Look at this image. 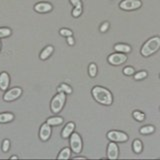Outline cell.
Wrapping results in <instances>:
<instances>
[{"mask_svg":"<svg viewBox=\"0 0 160 160\" xmlns=\"http://www.w3.org/2000/svg\"><path fill=\"white\" fill-rule=\"evenodd\" d=\"M70 2L72 3L74 6V9L72 11L73 17H79L80 14L82 13V3L81 0H70Z\"/></svg>","mask_w":160,"mask_h":160,"instance_id":"12","label":"cell"},{"mask_svg":"<svg viewBox=\"0 0 160 160\" xmlns=\"http://www.w3.org/2000/svg\"><path fill=\"white\" fill-rule=\"evenodd\" d=\"M34 10L39 13H47L52 10V5L47 2H39L34 6Z\"/></svg>","mask_w":160,"mask_h":160,"instance_id":"11","label":"cell"},{"mask_svg":"<svg viewBox=\"0 0 160 160\" xmlns=\"http://www.w3.org/2000/svg\"><path fill=\"white\" fill-rule=\"evenodd\" d=\"M59 92H64V93H66V94H70V93H72V88L69 86V85L67 84H61L60 85V87L57 89Z\"/></svg>","mask_w":160,"mask_h":160,"instance_id":"22","label":"cell"},{"mask_svg":"<svg viewBox=\"0 0 160 160\" xmlns=\"http://www.w3.org/2000/svg\"><path fill=\"white\" fill-rule=\"evenodd\" d=\"M134 72H135V70H134V68L131 67V66H127V67H125V68L123 69V73H124L125 75H127V76H131V75L134 74Z\"/></svg>","mask_w":160,"mask_h":160,"instance_id":"27","label":"cell"},{"mask_svg":"<svg viewBox=\"0 0 160 160\" xmlns=\"http://www.w3.org/2000/svg\"><path fill=\"white\" fill-rule=\"evenodd\" d=\"M74 128H75V124L73 122H68L66 125L64 126L62 132H61V136L62 138L66 139L68 138L70 135H71L74 131Z\"/></svg>","mask_w":160,"mask_h":160,"instance_id":"13","label":"cell"},{"mask_svg":"<svg viewBox=\"0 0 160 160\" xmlns=\"http://www.w3.org/2000/svg\"><path fill=\"white\" fill-rule=\"evenodd\" d=\"M88 71H89V75L91 77H95L97 74V66L96 64L94 63H91L89 65V68H88Z\"/></svg>","mask_w":160,"mask_h":160,"instance_id":"23","label":"cell"},{"mask_svg":"<svg viewBox=\"0 0 160 160\" xmlns=\"http://www.w3.org/2000/svg\"><path fill=\"white\" fill-rule=\"evenodd\" d=\"M132 148H133V151L135 153H141L142 149H143V145H142V142L140 141L139 139H135L133 141V144H132Z\"/></svg>","mask_w":160,"mask_h":160,"instance_id":"18","label":"cell"},{"mask_svg":"<svg viewBox=\"0 0 160 160\" xmlns=\"http://www.w3.org/2000/svg\"><path fill=\"white\" fill-rule=\"evenodd\" d=\"M92 96L96 101L102 105H111L113 102V96L111 92L108 89L101 87V86H95L92 89Z\"/></svg>","mask_w":160,"mask_h":160,"instance_id":"1","label":"cell"},{"mask_svg":"<svg viewBox=\"0 0 160 160\" xmlns=\"http://www.w3.org/2000/svg\"><path fill=\"white\" fill-rule=\"evenodd\" d=\"M155 131V128L152 125H147V126H143L140 128V133L141 134H151Z\"/></svg>","mask_w":160,"mask_h":160,"instance_id":"21","label":"cell"},{"mask_svg":"<svg viewBox=\"0 0 160 160\" xmlns=\"http://www.w3.org/2000/svg\"><path fill=\"white\" fill-rule=\"evenodd\" d=\"M9 147H10V141L8 139H5L3 141V143H2V150L4 152H7Z\"/></svg>","mask_w":160,"mask_h":160,"instance_id":"29","label":"cell"},{"mask_svg":"<svg viewBox=\"0 0 160 160\" xmlns=\"http://www.w3.org/2000/svg\"><path fill=\"white\" fill-rule=\"evenodd\" d=\"M119 155V149L117 144H115V142L111 141L107 146V157L111 160L117 159Z\"/></svg>","mask_w":160,"mask_h":160,"instance_id":"9","label":"cell"},{"mask_svg":"<svg viewBox=\"0 0 160 160\" xmlns=\"http://www.w3.org/2000/svg\"><path fill=\"white\" fill-rule=\"evenodd\" d=\"M70 147H71L72 151L76 154L80 153L82 150V139L76 132L70 135Z\"/></svg>","mask_w":160,"mask_h":160,"instance_id":"4","label":"cell"},{"mask_svg":"<svg viewBox=\"0 0 160 160\" xmlns=\"http://www.w3.org/2000/svg\"><path fill=\"white\" fill-rule=\"evenodd\" d=\"M11 34V29L9 28H0V38H4V37H8L9 35Z\"/></svg>","mask_w":160,"mask_h":160,"instance_id":"25","label":"cell"},{"mask_svg":"<svg viewBox=\"0 0 160 160\" xmlns=\"http://www.w3.org/2000/svg\"><path fill=\"white\" fill-rule=\"evenodd\" d=\"M17 156H11V159H16Z\"/></svg>","mask_w":160,"mask_h":160,"instance_id":"33","label":"cell"},{"mask_svg":"<svg viewBox=\"0 0 160 160\" xmlns=\"http://www.w3.org/2000/svg\"><path fill=\"white\" fill-rule=\"evenodd\" d=\"M53 46H47V47H45L43 50H42V52L40 53V59H42V60H45V59H47L50 55L52 54L53 52Z\"/></svg>","mask_w":160,"mask_h":160,"instance_id":"16","label":"cell"},{"mask_svg":"<svg viewBox=\"0 0 160 160\" xmlns=\"http://www.w3.org/2000/svg\"><path fill=\"white\" fill-rule=\"evenodd\" d=\"M141 6H142V2L140 0H123L119 4V7L125 10V11L136 10Z\"/></svg>","mask_w":160,"mask_h":160,"instance_id":"5","label":"cell"},{"mask_svg":"<svg viewBox=\"0 0 160 160\" xmlns=\"http://www.w3.org/2000/svg\"><path fill=\"white\" fill-rule=\"evenodd\" d=\"M14 119L12 113H1L0 114V123H7Z\"/></svg>","mask_w":160,"mask_h":160,"instance_id":"17","label":"cell"},{"mask_svg":"<svg viewBox=\"0 0 160 160\" xmlns=\"http://www.w3.org/2000/svg\"><path fill=\"white\" fill-rule=\"evenodd\" d=\"M10 78L9 75L6 72H2L0 74V89L1 90H6L9 86Z\"/></svg>","mask_w":160,"mask_h":160,"instance_id":"14","label":"cell"},{"mask_svg":"<svg viewBox=\"0 0 160 160\" xmlns=\"http://www.w3.org/2000/svg\"><path fill=\"white\" fill-rule=\"evenodd\" d=\"M114 49L116 50L117 52H121V53H129L131 51V47H130L129 45L122 44V43L114 45Z\"/></svg>","mask_w":160,"mask_h":160,"instance_id":"15","label":"cell"},{"mask_svg":"<svg viewBox=\"0 0 160 160\" xmlns=\"http://www.w3.org/2000/svg\"><path fill=\"white\" fill-rule=\"evenodd\" d=\"M109 28V23L108 22H104L101 26H100V31L101 32H106Z\"/></svg>","mask_w":160,"mask_h":160,"instance_id":"30","label":"cell"},{"mask_svg":"<svg viewBox=\"0 0 160 160\" xmlns=\"http://www.w3.org/2000/svg\"><path fill=\"white\" fill-rule=\"evenodd\" d=\"M159 48H160V37L155 36V37L150 38L144 43L140 52H141L142 56L148 57V56H151L155 52H157Z\"/></svg>","mask_w":160,"mask_h":160,"instance_id":"2","label":"cell"},{"mask_svg":"<svg viewBox=\"0 0 160 160\" xmlns=\"http://www.w3.org/2000/svg\"><path fill=\"white\" fill-rule=\"evenodd\" d=\"M60 34H61L62 36L68 37V36H72L73 32L71 31V30H69V29H66V28H62V29H60Z\"/></svg>","mask_w":160,"mask_h":160,"instance_id":"28","label":"cell"},{"mask_svg":"<svg viewBox=\"0 0 160 160\" xmlns=\"http://www.w3.org/2000/svg\"><path fill=\"white\" fill-rule=\"evenodd\" d=\"M65 100H66V95H65L64 92H59L56 96L53 97L51 105H50L52 113H58L61 111L64 106Z\"/></svg>","mask_w":160,"mask_h":160,"instance_id":"3","label":"cell"},{"mask_svg":"<svg viewBox=\"0 0 160 160\" xmlns=\"http://www.w3.org/2000/svg\"><path fill=\"white\" fill-rule=\"evenodd\" d=\"M70 154H71V151L69 148H63L58 155V159H68L70 158Z\"/></svg>","mask_w":160,"mask_h":160,"instance_id":"19","label":"cell"},{"mask_svg":"<svg viewBox=\"0 0 160 160\" xmlns=\"http://www.w3.org/2000/svg\"><path fill=\"white\" fill-rule=\"evenodd\" d=\"M50 135H51V127L48 123H44L41 128H40V132H39V136L40 139L42 141H47L50 138Z\"/></svg>","mask_w":160,"mask_h":160,"instance_id":"10","label":"cell"},{"mask_svg":"<svg viewBox=\"0 0 160 160\" xmlns=\"http://www.w3.org/2000/svg\"><path fill=\"white\" fill-rule=\"evenodd\" d=\"M62 122H63L62 117H51L47 120L46 123H48L51 126V125H60Z\"/></svg>","mask_w":160,"mask_h":160,"instance_id":"20","label":"cell"},{"mask_svg":"<svg viewBox=\"0 0 160 160\" xmlns=\"http://www.w3.org/2000/svg\"><path fill=\"white\" fill-rule=\"evenodd\" d=\"M0 48H1V42H0Z\"/></svg>","mask_w":160,"mask_h":160,"instance_id":"34","label":"cell"},{"mask_svg":"<svg viewBox=\"0 0 160 160\" xmlns=\"http://www.w3.org/2000/svg\"><path fill=\"white\" fill-rule=\"evenodd\" d=\"M147 72L146 71H139L136 74H134V79L135 80H142L147 77Z\"/></svg>","mask_w":160,"mask_h":160,"instance_id":"26","label":"cell"},{"mask_svg":"<svg viewBox=\"0 0 160 160\" xmlns=\"http://www.w3.org/2000/svg\"><path fill=\"white\" fill-rule=\"evenodd\" d=\"M22 94V89L19 87H14L12 89L8 90V91L4 94L3 99L5 101H13V100L17 99L20 95Z\"/></svg>","mask_w":160,"mask_h":160,"instance_id":"8","label":"cell"},{"mask_svg":"<svg viewBox=\"0 0 160 160\" xmlns=\"http://www.w3.org/2000/svg\"><path fill=\"white\" fill-rule=\"evenodd\" d=\"M107 138L113 142H126L128 140V135L121 131L112 130L107 133Z\"/></svg>","mask_w":160,"mask_h":160,"instance_id":"6","label":"cell"},{"mask_svg":"<svg viewBox=\"0 0 160 160\" xmlns=\"http://www.w3.org/2000/svg\"><path fill=\"white\" fill-rule=\"evenodd\" d=\"M67 43L69 45H73L74 44V39L72 38V36H68L67 37Z\"/></svg>","mask_w":160,"mask_h":160,"instance_id":"31","label":"cell"},{"mask_svg":"<svg viewBox=\"0 0 160 160\" xmlns=\"http://www.w3.org/2000/svg\"><path fill=\"white\" fill-rule=\"evenodd\" d=\"M126 60H127V56L121 52L113 53L111 55H109V57H108V62L112 65H115V66L123 64Z\"/></svg>","mask_w":160,"mask_h":160,"instance_id":"7","label":"cell"},{"mask_svg":"<svg viewBox=\"0 0 160 160\" xmlns=\"http://www.w3.org/2000/svg\"><path fill=\"white\" fill-rule=\"evenodd\" d=\"M86 157H82V156H80V157H75L74 159H85Z\"/></svg>","mask_w":160,"mask_h":160,"instance_id":"32","label":"cell"},{"mask_svg":"<svg viewBox=\"0 0 160 160\" xmlns=\"http://www.w3.org/2000/svg\"><path fill=\"white\" fill-rule=\"evenodd\" d=\"M132 115H133V118L135 120H137V121H143V120L145 119L144 113L140 112V111H134Z\"/></svg>","mask_w":160,"mask_h":160,"instance_id":"24","label":"cell"}]
</instances>
